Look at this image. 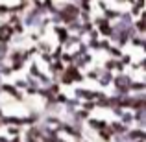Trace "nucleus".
<instances>
[{
	"instance_id": "1",
	"label": "nucleus",
	"mask_w": 146,
	"mask_h": 142,
	"mask_svg": "<svg viewBox=\"0 0 146 142\" xmlns=\"http://www.w3.org/2000/svg\"><path fill=\"white\" fill-rule=\"evenodd\" d=\"M7 33H9L7 30H2V33H0V35H2V41H6V39H7Z\"/></svg>"
}]
</instances>
